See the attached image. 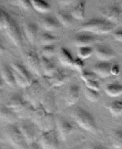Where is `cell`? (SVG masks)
Returning <instances> with one entry per match:
<instances>
[{
  "instance_id": "obj_28",
  "label": "cell",
  "mask_w": 122,
  "mask_h": 149,
  "mask_svg": "<svg viewBox=\"0 0 122 149\" xmlns=\"http://www.w3.org/2000/svg\"><path fill=\"white\" fill-rule=\"evenodd\" d=\"M105 93L110 97H118L122 95V84L118 83H112L106 86Z\"/></svg>"
},
{
  "instance_id": "obj_22",
  "label": "cell",
  "mask_w": 122,
  "mask_h": 149,
  "mask_svg": "<svg viewBox=\"0 0 122 149\" xmlns=\"http://www.w3.org/2000/svg\"><path fill=\"white\" fill-rule=\"evenodd\" d=\"M24 31L29 42L34 44L38 37V31H39L38 26L35 23L27 22L24 24Z\"/></svg>"
},
{
  "instance_id": "obj_48",
  "label": "cell",
  "mask_w": 122,
  "mask_h": 149,
  "mask_svg": "<svg viewBox=\"0 0 122 149\" xmlns=\"http://www.w3.org/2000/svg\"><path fill=\"white\" fill-rule=\"evenodd\" d=\"M0 140H2V137H1V135H0Z\"/></svg>"
},
{
  "instance_id": "obj_34",
  "label": "cell",
  "mask_w": 122,
  "mask_h": 149,
  "mask_svg": "<svg viewBox=\"0 0 122 149\" xmlns=\"http://www.w3.org/2000/svg\"><path fill=\"white\" fill-rule=\"evenodd\" d=\"M85 97L88 100H90L92 103H95L99 100L100 95L99 91H95V90H92L90 88H85Z\"/></svg>"
},
{
  "instance_id": "obj_42",
  "label": "cell",
  "mask_w": 122,
  "mask_h": 149,
  "mask_svg": "<svg viewBox=\"0 0 122 149\" xmlns=\"http://www.w3.org/2000/svg\"><path fill=\"white\" fill-rule=\"evenodd\" d=\"M120 67L118 65H113L112 66V69H111V74H114V75H116L120 73Z\"/></svg>"
},
{
  "instance_id": "obj_15",
  "label": "cell",
  "mask_w": 122,
  "mask_h": 149,
  "mask_svg": "<svg viewBox=\"0 0 122 149\" xmlns=\"http://www.w3.org/2000/svg\"><path fill=\"white\" fill-rule=\"evenodd\" d=\"M80 98V88L77 84H71L65 94V103L67 106H73L77 103Z\"/></svg>"
},
{
  "instance_id": "obj_32",
  "label": "cell",
  "mask_w": 122,
  "mask_h": 149,
  "mask_svg": "<svg viewBox=\"0 0 122 149\" xmlns=\"http://www.w3.org/2000/svg\"><path fill=\"white\" fill-rule=\"evenodd\" d=\"M94 53V50L92 47H82L77 49V57L81 59H86L91 57Z\"/></svg>"
},
{
  "instance_id": "obj_45",
  "label": "cell",
  "mask_w": 122,
  "mask_h": 149,
  "mask_svg": "<svg viewBox=\"0 0 122 149\" xmlns=\"http://www.w3.org/2000/svg\"><path fill=\"white\" fill-rule=\"evenodd\" d=\"M5 52V47H3V45L2 44V42H0V54L3 53Z\"/></svg>"
},
{
  "instance_id": "obj_46",
  "label": "cell",
  "mask_w": 122,
  "mask_h": 149,
  "mask_svg": "<svg viewBox=\"0 0 122 149\" xmlns=\"http://www.w3.org/2000/svg\"><path fill=\"white\" fill-rule=\"evenodd\" d=\"M70 149H81V148H80L79 147H74V148H71Z\"/></svg>"
},
{
  "instance_id": "obj_23",
  "label": "cell",
  "mask_w": 122,
  "mask_h": 149,
  "mask_svg": "<svg viewBox=\"0 0 122 149\" xmlns=\"http://www.w3.org/2000/svg\"><path fill=\"white\" fill-rule=\"evenodd\" d=\"M85 9H86V2L79 1L76 4V6H74L73 9L71 10V16L75 19L82 20L85 15Z\"/></svg>"
},
{
  "instance_id": "obj_18",
  "label": "cell",
  "mask_w": 122,
  "mask_h": 149,
  "mask_svg": "<svg viewBox=\"0 0 122 149\" xmlns=\"http://www.w3.org/2000/svg\"><path fill=\"white\" fill-rule=\"evenodd\" d=\"M96 42V38L94 36L88 34H78L74 37V45L79 47H91L92 44Z\"/></svg>"
},
{
  "instance_id": "obj_3",
  "label": "cell",
  "mask_w": 122,
  "mask_h": 149,
  "mask_svg": "<svg viewBox=\"0 0 122 149\" xmlns=\"http://www.w3.org/2000/svg\"><path fill=\"white\" fill-rule=\"evenodd\" d=\"M115 23L109 22L105 19H92L84 23L79 28V31H85L95 35L109 34L115 29Z\"/></svg>"
},
{
  "instance_id": "obj_2",
  "label": "cell",
  "mask_w": 122,
  "mask_h": 149,
  "mask_svg": "<svg viewBox=\"0 0 122 149\" xmlns=\"http://www.w3.org/2000/svg\"><path fill=\"white\" fill-rule=\"evenodd\" d=\"M30 119L42 132L53 130L55 126L56 116L54 114L47 113L41 104L37 107H34Z\"/></svg>"
},
{
  "instance_id": "obj_36",
  "label": "cell",
  "mask_w": 122,
  "mask_h": 149,
  "mask_svg": "<svg viewBox=\"0 0 122 149\" xmlns=\"http://www.w3.org/2000/svg\"><path fill=\"white\" fill-rule=\"evenodd\" d=\"M81 73V78L84 82L90 81V80H96V74L93 71H87V70H83L80 72Z\"/></svg>"
},
{
  "instance_id": "obj_25",
  "label": "cell",
  "mask_w": 122,
  "mask_h": 149,
  "mask_svg": "<svg viewBox=\"0 0 122 149\" xmlns=\"http://www.w3.org/2000/svg\"><path fill=\"white\" fill-rule=\"evenodd\" d=\"M11 68L14 71H16L17 73H19L20 75H22L23 78L27 81L29 85L32 84L33 81H34L32 76H31V74L29 72V71L26 70V68L23 64L19 63H13L12 65H11Z\"/></svg>"
},
{
  "instance_id": "obj_12",
  "label": "cell",
  "mask_w": 122,
  "mask_h": 149,
  "mask_svg": "<svg viewBox=\"0 0 122 149\" xmlns=\"http://www.w3.org/2000/svg\"><path fill=\"white\" fill-rule=\"evenodd\" d=\"M101 14L104 16V19L111 23H115L118 22L121 14V7L117 5H109L103 8L101 10Z\"/></svg>"
},
{
  "instance_id": "obj_27",
  "label": "cell",
  "mask_w": 122,
  "mask_h": 149,
  "mask_svg": "<svg viewBox=\"0 0 122 149\" xmlns=\"http://www.w3.org/2000/svg\"><path fill=\"white\" fill-rule=\"evenodd\" d=\"M56 19L60 23V25L65 26V27H70L72 25V16L70 14L67 13L66 11L63 10H58L56 13Z\"/></svg>"
},
{
  "instance_id": "obj_4",
  "label": "cell",
  "mask_w": 122,
  "mask_h": 149,
  "mask_svg": "<svg viewBox=\"0 0 122 149\" xmlns=\"http://www.w3.org/2000/svg\"><path fill=\"white\" fill-rule=\"evenodd\" d=\"M3 30L16 47H21L23 46V38L19 26L16 21L5 10H3Z\"/></svg>"
},
{
  "instance_id": "obj_47",
  "label": "cell",
  "mask_w": 122,
  "mask_h": 149,
  "mask_svg": "<svg viewBox=\"0 0 122 149\" xmlns=\"http://www.w3.org/2000/svg\"><path fill=\"white\" fill-rule=\"evenodd\" d=\"M121 7H122V1L121 2Z\"/></svg>"
},
{
  "instance_id": "obj_37",
  "label": "cell",
  "mask_w": 122,
  "mask_h": 149,
  "mask_svg": "<svg viewBox=\"0 0 122 149\" xmlns=\"http://www.w3.org/2000/svg\"><path fill=\"white\" fill-rule=\"evenodd\" d=\"M84 83H85V88H88L90 89L95 90V91H99L100 89H101L100 84L96 80H90V81L84 82Z\"/></svg>"
},
{
  "instance_id": "obj_29",
  "label": "cell",
  "mask_w": 122,
  "mask_h": 149,
  "mask_svg": "<svg viewBox=\"0 0 122 149\" xmlns=\"http://www.w3.org/2000/svg\"><path fill=\"white\" fill-rule=\"evenodd\" d=\"M31 4L33 8L39 13H47L51 10L50 4L44 0H32Z\"/></svg>"
},
{
  "instance_id": "obj_33",
  "label": "cell",
  "mask_w": 122,
  "mask_h": 149,
  "mask_svg": "<svg viewBox=\"0 0 122 149\" xmlns=\"http://www.w3.org/2000/svg\"><path fill=\"white\" fill-rule=\"evenodd\" d=\"M56 37L51 35L50 33L45 32L42 33L41 38H40V42L42 43V45L44 46H48V45H52V44H54L56 42Z\"/></svg>"
},
{
  "instance_id": "obj_19",
  "label": "cell",
  "mask_w": 122,
  "mask_h": 149,
  "mask_svg": "<svg viewBox=\"0 0 122 149\" xmlns=\"http://www.w3.org/2000/svg\"><path fill=\"white\" fill-rule=\"evenodd\" d=\"M58 58L61 64L65 67L74 68L75 58L71 55L70 52L65 47H61L58 53Z\"/></svg>"
},
{
  "instance_id": "obj_26",
  "label": "cell",
  "mask_w": 122,
  "mask_h": 149,
  "mask_svg": "<svg viewBox=\"0 0 122 149\" xmlns=\"http://www.w3.org/2000/svg\"><path fill=\"white\" fill-rule=\"evenodd\" d=\"M41 25L42 26L48 31H54V30L58 29L60 27V23H58L57 19H54L53 17H45L42 18L41 20Z\"/></svg>"
},
{
  "instance_id": "obj_40",
  "label": "cell",
  "mask_w": 122,
  "mask_h": 149,
  "mask_svg": "<svg viewBox=\"0 0 122 149\" xmlns=\"http://www.w3.org/2000/svg\"><path fill=\"white\" fill-rule=\"evenodd\" d=\"M89 149H109L107 148L106 146L103 145L101 143H91L89 146Z\"/></svg>"
},
{
  "instance_id": "obj_30",
  "label": "cell",
  "mask_w": 122,
  "mask_h": 149,
  "mask_svg": "<svg viewBox=\"0 0 122 149\" xmlns=\"http://www.w3.org/2000/svg\"><path fill=\"white\" fill-rule=\"evenodd\" d=\"M111 142L112 147L115 149H122V128L114 130Z\"/></svg>"
},
{
  "instance_id": "obj_24",
  "label": "cell",
  "mask_w": 122,
  "mask_h": 149,
  "mask_svg": "<svg viewBox=\"0 0 122 149\" xmlns=\"http://www.w3.org/2000/svg\"><path fill=\"white\" fill-rule=\"evenodd\" d=\"M41 65H42V72L46 77L52 76L58 70L56 66L50 60V58H45L44 56L41 58Z\"/></svg>"
},
{
  "instance_id": "obj_38",
  "label": "cell",
  "mask_w": 122,
  "mask_h": 149,
  "mask_svg": "<svg viewBox=\"0 0 122 149\" xmlns=\"http://www.w3.org/2000/svg\"><path fill=\"white\" fill-rule=\"evenodd\" d=\"M74 69L77 70V71H81L85 70V63L82 59H81L78 57L75 58V62H74Z\"/></svg>"
},
{
  "instance_id": "obj_7",
  "label": "cell",
  "mask_w": 122,
  "mask_h": 149,
  "mask_svg": "<svg viewBox=\"0 0 122 149\" xmlns=\"http://www.w3.org/2000/svg\"><path fill=\"white\" fill-rule=\"evenodd\" d=\"M18 127L23 134L24 138L26 139L28 145H30L36 142L37 139V131H36V124L33 121L29 120H23L18 124Z\"/></svg>"
},
{
  "instance_id": "obj_21",
  "label": "cell",
  "mask_w": 122,
  "mask_h": 149,
  "mask_svg": "<svg viewBox=\"0 0 122 149\" xmlns=\"http://www.w3.org/2000/svg\"><path fill=\"white\" fill-rule=\"evenodd\" d=\"M1 77L3 79L4 83H6L9 86L14 87L16 85L15 80H14V72L12 68H10L7 65L3 64L1 67Z\"/></svg>"
},
{
  "instance_id": "obj_17",
  "label": "cell",
  "mask_w": 122,
  "mask_h": 149,
  "mask_svg": "<svg viewBox=\"0 0 122 149\" xmlns=\"http://www.w3.org/2000/svg\"><path fill=\"white\" fill-rule=\"evenodd\" d=\"M0 119L9 124H14L19 120V117L14 111L5 105L0 107Z\"/></svg>"
},
{
  "instance_id": "obj_20",
  "label": "cell",
  "mask_w": 122,
  "mask_h": 149,
  "mask_svg": "<svg viewBox=\"0 0 122 149\" xmlns=\"http://www.w3.org/2000/svg\"><path fill=\"white\" fill-rule=\"evenodd\" d=\"M48 78L49 83L52 87H60L65 84L69 79L68 74L61 70H57L54 74Z\"/></svg>"
},
{
  "instance_id": "obj_16",
  "label": "cell",
  "mask_w": 122,
  "mask_h": 149,
  "mask_svg": "<svg viewBox=\"0 0 122 149\" xmlns=\"http://www.w3.org/2000/svg\"><path fill=\"white\" fill-rule=\"evenodd\" d=\"M112 65L109 62H100L93 67L92 71L96 74V76L101 78H107L111 75V69Z\"/></svg>"
},
{
  "instance_id": "obj_49",
  "label": "cell",
  "mask_w": 122,
  "mask_h": 149,
  "mask_svg": "<svg viewBox=\"0 0 122 149\" xmlns=\"http://www.w3.org/2000/svg\"><path fill=\"white\" fill-rule=\"evenodd\" d=\"M0 149H1V148H0Z\"/></svg>"
},
{
  "instance_id": "obj_35",
  "label": "cell",
  "mask_w": 122,
  "mask_h": 149,
  "mask_svg": "<svg viewBox=\"0 0 122 149\" xmlns=\"http://www.w3.org/2000/svg\"><path fill=\"white\" fill-rule=\"evenodd\" d=\"M42 56H44V57L47 58H50L55 54V52H56V46H55V44L44 46V47H42Z\"/></svg>"
},
{
  "instance_id": "obj_1",
  "label": "cell",
  "mask_w": 122,
  "mask_h": 149,
  "mask_svg": "<svg viewBox=\"0 0 122 149\" xmlns=\"http://www.w3.org/2000/svg\"><path fill=\"white\" fill-rule=\"evenodd\" d=\"M71 116L75 122L82 129L90 133L96 135L98 133V127L96 120L91 112L83 107H77L71 112Z\"/></svg>"
},
{
  "instance_id": "obj_8",
  "label": "cell",
  "mask_w": 122,
  "mask_h": 149,
  "mask_svg": "<svg viewBox=\"0 0 122 149\" xmlns=\"http://www.w3.org/2000/svg\"><path fill=\"white\" fill-rule=\"evenodd\" d=\"M42 149H58L59 140L54 129L42 132L39 138Z\"/></svg>"
},
{
  "instance_id": "obj_14",
  "label": "cell",
  "mask_w": 122,
  "mask_h": 149,
  "mask_svg": "<svg viewBox=\"0 0 122 149\" xmlns=\"http://www.w3.org/2000/svg\"><path fill=\"white\" fill-rule=\"evenodd\" d=\"M94 53L96 58L101 62H109L114 58V52L109 47L105 45H97L94 48Z\"/></svg>"
},
{
  "instance_id": "obj_5",
  "label": "cell",
  "mask_w": 122,
  "mask_h": 149,
  "mask_svg": "<svg viewBox=\"0 0 122 149\" xmlns=\"http://www.w3.org/2000/svg\"><path fill=\"white\" fill-rule=\"evenodd\" d=\"M6 136L13 149H29V145L15 124H9L6 129Z\"/></svg>"
},
{
  "instance_id": "obj_11",
  "label": "cell",
  "mask_w": 122,
  "mask_h": 149,
  "mask_svg": "<svg viewBox=\"0 0 122 149\" xmlns=\"http://www.w3.org/2000/svg\"><path fill=\"white\" fill-rule=\"evenodd\" d=\"M29 104V103H27L24 98L20 96L19 95H14L7 100L6 106L14 111L18 115L23 111Z\"/></svg>"
},
{
  "instance_id": "obj_13",
  "label": "cell",
  "mask_w": 122,
  "mask_h": 149,
  "mask_svg": "<svg viewBox=\"0 0 122 149\" xmlns=\"http://www.w3.org/2000/svg\"><path fill=\"white\" fill-rule=\"evenodd\" d=\"M40 104L44 108V110L49 114H54L57 104H56V99L54 94L46 92L42 95L40 100Z\"/></svg>"
},
{
  "instance_id": "obj_9",
  "label": "cell",
  "mask_w": 122,
  "mask_h": 149,
  "mask_svg": "<svg viewBox=\"0 0 122 149\" xmlns=\"http://www.w3.org/2000/svg\"><path fill=\"white\" fill-rule=\"evenodd\" d=\"M55 127H57L58 135L61 140L66 141L69 136L73 132V125L69 121L61 116H56Z\"/></svg>"
},
{
  "instance_id": "obj_43",
  "label": "cell",
  "mask_w": 122,
  "mask_h": 149,
  "mask_svg": "<svg viewBox=\"0 0 122 149\" xmlns=\"http://www.w3.org/2000/svg\"><path fill=\"white\" fill-rule=\"evenodd\" d=\"M3 29V10L0 8V30Z\"/></svg>"
},
{
  "instance_id": "obj_41",
  "label": "cell",
  "mask_w": 122,
  "mask_h": 149,
  "mask_svg": "<svg viewBox=\"0 0 122 149\" xmlns=\"http://www.w3.org/2000/svg\"><path fill=\"white\" fill-rule=\"evenodd\" d=\"M113 37L115 38L116 40L122 42V29L114 31V33H113Z\"/></svg>"
},
{
  "instance_id": "obj_39",
  "label": "cell",
  "mask_w": 122,
  "mask_h": 149,
  "mask_svg": "<svg viewBox=\"0 0 122 149\" xmlns=\"http://www.w3.org/2000/svg\"><path fill=\"white\" fill-rule=\"evenodd\" d=\"M19 3L20 4V6L26 9V10H29L32 7V4H31V1H29V0H22V1H19Z\"/></svg>"
},
{
  "instance_id": "obj_31",
  "label": "cell",
  "mask_w": 122,
  "mask_h": 149,
  "mask_svg": "<svg viewBox=\"0 0 122 149\" xmlns=\"http://www.w3.org/2000/svg\"><path fill=\"white\" fill-rule=\"evenodd\" d=\"M109 112L113 116H120L122 115V101L115 100L108 106Z\"/></svg>"
},
{
  "instance_id": "obj_10",
  "label": "cell",
  "mask_w": 122,
  "mask_h": 149,
  "mask_svg": "<svg viewBox=\"0 0 122 149\" xmlns=\"http://www.w3.org/2000/svg\"><path fill=\"white\" fill-rule=\"evenodd\" d=\"M26 63L31 71L37 75L42 76L43 74L41 65V58H39L35 52H30L26 54Z\"/></svg>"
},
{
  "instance_id": "obj_44",
  "label": "cell",
  "mask_w": 122,
  "mask_h": 149,
  "mask_svg": "<svg viewBox=\"0 0 122 149\" xmlns=\"http://www.w3.org/2000/svg\"><path fill=\"white\" fill-rule=\"evenodd\" d=\"M3 85H4V81L3 78L1 77V75H0V92L2 91L3 90Z\"/></svg>"
},
{
  "instance_id": "obj_6",
  "label": "cell",
  "mask_w": 122,
  "mask_h": 149,
  "mask_svg": "<svg viewBox=\"0 0 122 149\" xmlns=\"http://www.w3.org/2000/svg\"><path fill=\"white\" fill-rule=\"evenodd\" d=\"M42 87L39 81L34 80L31 84L24 88V100L33 107L40 104L42 95Z\"/></svg>"
}]
</instances>
